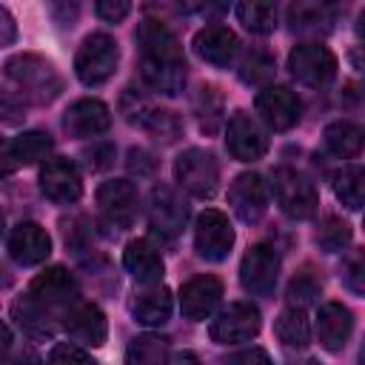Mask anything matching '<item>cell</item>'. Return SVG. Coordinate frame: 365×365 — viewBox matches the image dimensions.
I'll return each instance as SVG.
<instances>
[{
  "mask_svg": "<svg viewBox=\"0 0 365 365\" xmlns=\"http://www.w3.org/2000/svg\"><path fill=\"white\" fill-rule=\"evenodd\" d=\"M225 365H274L268 351L262 348H245V351H237L225 359Z\"/></svg>",
  "mask_w": 365,
  "mask_h": 365,
  "instance_id": "obj_41",
  "label": "cell"
},
{
  "mask_svg": "<svg viewBox=\"0 0 365 365\" xmlns=\"http://www.w3.org/2000/svg\"><path fill=\"white\" fill-rule=\"evenodd\" d=\"M288 71L297 83L322 88L336 77V57L331 54L328 46L319 43H299L288 54Z\"/></svg>",
  "mask_w": 365,
  "mask_h": 365,
  "instance_id": "obj_5",
  "label": "cell"
},
{
  "mask_svg": "<svg viewBox=\"0 0 365 365\" xmlns=\"http://www.w3.org/2000/svg\"><path fill=\"white\" fill-rule=\"evenodd\" d=\"M148 220H151V228H157L165 237H174L188 222V205L171 185L157 182L148 197Z\"/></svg>",
  "mask_w": 365,
  "mask_h": 365,
  "instance_id": "obj_14",
  "label": "cell"
},
{
  "mask_svg": "<svg viewBox=\"0 0 365 365\" xmlns=\"http://www.w3.org/2000/svg\"><path fill=\"white\" fill-rule=\"evenodd\" d=\"M334 11L328 3H294L288 9V23L294 31H328Z\"/></svg>",
  "mask_w": 365,
  "mask_h": 365,
  "instance_id": "obj_30",
  "label": "cell"
},
{
  "mask_svg": "<svg viewBox=\"0 0 365 365\" xmlns=\"http://www.w3.org/2000/svg\"><path fill=\"white\" fill-rule=\"evenodd\" d=\"M9 365H11V362H9ZM14 365H40V359H37L31 351H23V354L17 356V362H14Z\"/></svg>",
  "mask_w": 365,
  "mask_h": 365,
  "instance_id": "obj_43",
  "label": "cell"
},
{
  "mask_svg": "<svg viewBox=\"0 0 365 365\" xmlns=\"http://www.w3.org/2000/svg\"><path fill=\"white\" fill-rule=\"evenodd\" d=\"M259 311L251 302H231L228 308H222L211 325L208 334L217 345H240V342H251L259 334Z\"/></svg>",
  "mask_w": 365,
  "mask_h": 365,
  "instance_id": "obj_7",
  "label": "cell"
},
{
  "mask_svg": "<svg viewBox=\"0 0 365 365\" xmlns=\"http://www.w3.org/2000/svg\"><path fill=\"white\" fill-rule=\"evenodd\" d=\"M125 114H128L131 123H140V125H143L154 140H160V143H174V140L180 137V131H182V123H180V117H177L174 111L148 106L145 100H140V103H137L134 108H128Z\"/></svg>",
  "mask_w": 365,
  "mask_h": 365,
  "instance_id": "obj_24",
  "label": "cell"
},
{
  "mask_svg": "<svg viewBox=\"0 0 365 365\" xmlns=\"http://www.w3.org/2000/svg\"><path fill=\"white\" fill-rule=\"evenodd\" d=\"M63 328L68 331V336H74L77 342L94 345L100 348L106 342L108 325H106V314L94 305V302H74L71 308L63 311Z\"/></svg>",
  "mask_w": 365,
  "mask_h": 365,
  "instance_id": "obj_18",
  "label": "cell"
},
{
  "mask_svg": "<svg viewBox=\"0 0 365 365\" xmlns=\"http://www.w3.org/2000/svg\"><path fill=\"white\" fill-rule=\"evenodd\" d=\"M339 279L345 282L348 291L365 297V248H354V251H348L342 257Z\"/></svg>",
  "mask_w": 365,
  "mask_h": 365,
  "instance_id": "obj_35",
  "label": "cell"
},
{
  "mask_svg": "<svg viewBox=\"0 0 365 365\" xmlns=\"http://www.w3.org/2000/svg\"><path fill=\"white\" fill-rule=\"evenodd\" d=\"M120 63V48L108 34H88L74 57V71L83 86H103Z\"/></svg>",
  "mask_w": 365,
  "mask_h": 365,
  "instance_id": "obj_3",
  "label": "cell"
},
{
  "mask_svg": "<svg viewBox=\"0 0 365 365\" xmlns=\"http://www.w3.org/2000/svg\"><path fill=\"white\" fill-rule=\"evenodd\" d=\"M29 297L34 302H40L43 308H71L80 297V285L77 279L63 268V265H51L43 274H37L29 285Z\"/></svg>",
  "mask_w": 365,
  "mask_h": 365,
  "instance_id": "obj_11",
  "label": "cell"
},
{
  "mask_svg": "<svg viewBox=\"0 0 365 365\" xmlns=\"http://www.w3.org/2000/svg\"><path fill=\"white\" fill-rule=\"evenodd\" d=\"M0 26H3L0 43H3V46H11V40H14V20H11L9 9H0Z\"/></svg>",
  "mask_w": 365,
  "mask_h": 365,
  "instance_id": "obj_42",
  "label": "cell"
},
{
  "mask_svg": "<svg viewBox=\"0 0 365 365\" xmlns=\"http://www.w3.org/2000/svg\"><path fill=\"white\" fill-rule=\"evenodd\" d=\"M225 148L234 160L254 163L268 151V137L257 120H251L245 111H237L225 125Z\"/></svg>",
  "mask_w": 365,
  "mask_h": 365,
  "instance_id": "obj_12",
  "label": "cell"
},
{
  "mask_svg": "<svg viewBox=\"0 0 365 365\" xmlns=\"http://www.w3.org/2000/svg\"><path fill=\"white\" fill-rule=\"evenodd\" d=\"M356 37L365 40V9L359 11V20H356Z\"/></svg>",
  "mask_w": 365,
  "mask_h": 365,
  "instance_id": "obj_45",
  "label": "cell"
},
{
  "mask_svg": "<svg viewBox=\"0 0 365 365\" xmlns=\"http://www.w3.org/2000/svg\"><path fill=\"white\" fill-rule=\"evenodd\" d=\"M228 202L242 222H257L268 208V188L259 174L245 171L228 185Z\"/></svg>",
  "mask_w": 365,
  "mask_h": 365,
  "instance_id": "obj_16",
  "label": "cell"
},
{
  "mask_svg": "<svg viewBox=\"0 0 365 365\" xmlns=\"http://www.w3.org/2000/svg\"><path fill=\"white\" fill-rule=\"evenodd\" d=\"M14 317H17V322L26 328V331H31V334H37V336H46V334H51V322H48V314H46V308L40 305V302H34L29 294L26 297H20L17 302H14Z\"/></svg>",
  "mask_w": 365,
  "mask_h": 365,
  "instance_id": "obj_34",
  "label": "cell"
},
{
  "mask_svg": "<svg viewBox=\"0 0 365 365\" xmlns=\"http://www.w3.org/2000/svg\"><path fill=\"white\" fill-rule=\"evenodd\" d=\"M174 177H177V182L191 197L208 200V197H214L217 182H220V165H217V160L208 151H202V148H185L174 160Z\"/></svg>",
  "mask_w": 365,
  "mask_h": 365,
  "instance_id": "obj_6",
  "label": "cell"
},
{
  "mask_svg": "<svg viewBox=\"0 0 365 365\" xmlns=\"http://www.w3.org/2000/svg\"><path fill=\"white\" fill-rule=\"evenodd\" d=\"M362 222H365V220H362Z\"/></svg>",
  "mask_w": 365,
  "mask_h": 365,
  "instance_id": "obj_47",
  "label": "cell"
},
{
  "mask_svg": "<svg viewBox=\"0 0 365 365\" xmlns=\"http://www.w3.org/2000/svg\"><path fill=\"white\" fill-rule=\"evenodd\" d=\"M134 317L143 325H165L171 317V291L165 285H145L134 297Z\"/></svg>",
  "mask_w": 365,
  "mask_h": 365,
  "instance_id": "obj_25",
  "label": "cell"
},
{
  "mask_svg": "<svg viewBox=\"0 0 365 365\" xmlns=\"http://www.w3.org/2000/svg\"><path fill=\"white\" fill-rule=\"evenodd\" d=\"M48 365H97V362H94L91 354H86L80 345L57 342V345L48 351Z\"/></svg>",
  "mask_w": 365,
  "mask_h": 365,
  "instance_id": "obj_38",
  "label": "cell"
},
{
  "mask_svg": "<svg viewBox=\"0 0 365 365\" xmlns=\"http://www.w3.org/2000/svg\"><path fill=\"white\" fill-rule=\"evenodd\" d=\"M111 125V111L106 103L94 100V97H83L77 103H71L63 114V128L71 137H97Z\"/></svg>",
  "mask_w": 365,
  "mask_h": 365,
  "instance_id": "obj_20",
  "label": "cell"
},
{
  "mask_svg": "<svg viewBox=\"0 0 365 365\" xmlns=\"http://www.w3.org/2000/svg\"><path fill=\"white\" fill-rule=\"evenodd\" d=\"M222 282L214 274H197L180 288V311L191 322H202L220 305Z\"/></svg>",
  "mask_w": 365,
  "mask_h": 365,
  "instance_id": "obj_15",
  "label": "cell"
},
{
  "mask_svg": "<svg viewBox=\"0 0 365 365\" xmlns=\"http://www.w3.org/2000/svg\"><path fill=\"white\" fill-rule=\"evenodd\" d=\"M271 191H274L279 211L288 214L291 220H308V217H314V211L319 205L314 182L294 168H277L271 177Z\"/></svg>",
  "mask_w": 365,
  "mask_h": 365,
  "instance_id": "obj_4",
  "label": "cell"
},
{
  "mask_svg": "<svg viewBox=\"0 0 365 365\" xmlns=\"http://www.w3.org/2000/svg\"><path fill=\"white\" fill-rule=\"evenodd\" d=\"M274 331H277L279 342L288 348H305L311 342V325H308V317L302 308H285L277 317Z\"/></svg>",
  "mask_w": 365,
  "mask_h": 365,
  "instance_id": "obj_31",
  "label": "cell"
},
{
  "mask_svg": "<svg viewBox=\"0 0 365 365\" xmlns=\"http://www.w3.org/2000/svg\"><path fill=\"white\" fill-rule=\"evenodd\" d=\"M240 77H242L245 83H254V86L268 83V80L274 77V60H271V54H265V51H259V48L251 51V54L242 60Z\"/></svg>",
  "mask_w": 365,
  "mask_h": 365,
  "instance_id": "obj_36",
  "label": "cell"
},
{
  "mask_svg": "<svg viewBox=\"0 0 365 365\" xmlns=\"http://www.w3.org/2000/svg\"><path fill=\"white\" fill-rule=\"evenodd\" d=\"M168 365H200V362H197L194 354H180V356H174Z\"/></svg>",
  "mask_w": 365,
  "mask_h": 365,
  "instance_id": "obj_44",
  "label": "cell"
},
{
  "mask_svg": "<svg viewBox=\"0 0 365 365\" xmlns=\"http://www.w3.org/2000/svg\"><path fill=\"white\" fill-rule=\"evenodd\" d=\"M319 291H322V285H319L311 274H299V277H294L291 285H288V302H291V308H302L305 302L317 299Z\"/></svg>",
  "mask_w": 365,
  "mask_h": 365,
  "instance_id": "obj_37",
  "label": "cell"
},
{
  "mask_svg": "<svg viewBox=\"0 0 365 365\" xmlns=\"http://www.w3.org/2000/svg\"><path fill=\"white\" fill-rule=\"evenodd\" d=\"M359 365H365V342H362V351H359Z\"/></svg>",
  "mask_w": 365,
  "mask_h": 365,
  "instance_id": "obj_46",
  "label": "cell"
},
{
  "mask_svg": "<svg viewBox=\"0 0 365 365\" xmlns=\"http://www.w3.org/2000/svg\"><path fill=\"white\" fill-rule=\"evenodd\" d=\"M354 331V314L342 302H322L317 311V336L325 351H342Z\"/></svg>",
  "mask_w": 365,
  "mask_h": 365,
  "instance_id": "obj_22",
  "label": "cell"
},
{
  "mask_svg": "<svg viewBox=\"0 0 365 365\" xmlns=\"http://www.w3.org/2000/svg\"><path fill=\"white\" fill-rule=\"evenodd\" d=\"M125 365H168V339L160 334L134 336L125 348Z\"/></svg>",
  "mask_w": 365,
  "mask_h": 365,
  "instance_id": "obj_28",
  "label": "cell"
},
{
  "mask_svg": "<svg viewBox=\"0 0 365 365\" xmlns=\"http://www.w3.org/2000/svg\"><path fill=\"white\" fill-rule=\"evenodd\" d=\"M348 242H351V225H348L342 217L328 214V217L319 222L317 245H319L325 254H336V251H342Z\"/></svg>",
  "mask_w": 365,
  "mask_h": 365,
  "instance_id": "obj_33",
  "label": "cell"
},
{
  "mask_svg": "<svg viewBox=\"0 0 365 365\" xmlns=\"http://www.w3.org/2000/svg\"><path fill=\"white\" fill-rule=\"evenodd\" d=\"M97 205L108 222L128 228L137 217V188L128 180H108L97 188Z\"/></svg>",
  "mask_w": 365,
  "mask_h": 365,
  "instance_id": "obj_17",
  "label": "cell"
},
{
  "mask_svg": "<svg viewBox=\"0 0 365 365\" xmlns=\"http://www.w3.org/2000/svg\"><path fill=\"white\" fill-rule=\"evenodd\" d=\"M51 148H54V140L48 131H23L6 145V160H14L20 165H31V163L46 160Z\"/></svg>",
  "mask_w": 365,
  "mask_h": 365,
  "instance_id": "obj_26",
  "label": "cell"
},
{
  "mask_svg": "<svg viewBox=\"0 0 365 365\" xmlns=\"http://www.w3.org/2000/svg\"><path fill=\"white\" fill-rule=\"evenodd\" d=\"M123 265L140 285H160L163 279V257L148 240H131L123 251Z\"/></svg>",
  "mask_w": 365,
  "mask_h": 365,
  "instance_id": "obj_23",
  "label": "cell"
},
{
  "mask_svg": "<svg viewBox=\"0 0 365 365\" xmlns=\"http://www.w3.org/2000/svg\"><path fill=\"white\" fill-rule=\"evenodd\" d=\"M331 185H334V194L336 200L356 211L365 205V165H345L339 168L334 177H331Z\"/></svg>",
  "mask_w": 365,
  "mask_h": 365,
  "instance_id": "obj_27",
  "label": "cell"
},
{
  "mask_svg": "<svg viewBox=\"0 0 365 365\" xmlns=\"http://www.w3.org/2000/svg\"><path fill=\"white\" fill-rule=\"evenodd\" d=\"M9 254L20 265H40L51 254V240L37 222H17L9 234Z\"/></svg>",
  "mask_w": 365,
  "mask_h": 365,
  "instance_id": "obj_21",
  "label": "cell"
},
{
  "mask_svg": "<svg viewBox=\"0 0 365 365\" xmlns=\"http://www.w3.org/2000/svg\"><path fill=\"white\" fill-rule=\"evenodd\" d=\"M194 51L200 60H205L211 66H228L240 54V37L228 26L211 23L194 34Z\"/></svg>",
  "mask_w": 365,
  "mask_h": 365,
  "instance_id": "obj_19",
  "label": "cell"
},
{
  "mask_svg": "<svg viewBox=\"0 0 365 365\" xmlns=\"http://www.w3.org/2000/svg\"><path fill=\"white\" fill-rule=\"evenodd\" d=\"M137 46H140V74L148 88L174 97L185 86V60L180 40L171 34L168 26L160 20H143L137 26Z\"/></svg>",
  "mask_w": 365,
  "mask_h": 365,
  "instance_id": "obj_1",
  "label": "cell"
},
{
  "mask_svg": "<svg viewBox=\"0 0 365 365\" xmlns=\"http://www.w3.org/2000/svg\"><path fill=\"white\" fill-rule=\"evenodd\" d=\"M362 143H365L362 128L354 125V123H348V120H336V123H331V125L325 128V145H328V151H331L334 157L348 160V157L359 154Z\"/></svg>",
  "mask_w": 365,
  "mask_h": 365,
  "instance_id": "obj_29",
  "label": "cell"
},
{
  "mask_svg": "<svg viewBox=\"0 0 365 365\" xmlns=\"http://www.w3.org/2000/svg\"><path fill=\"white\" fill-rule=\"evenodd\" d=\"M94 9H97V17H100V20H106V23H120V20L131 11V3H125V0H100Z\"/></svg>",
  "mask_w": 365,
  "mask_h": 365,
  "instance_id": "obj_40",
  "label": "cell"
},
{
  "mask_svg": "<svg viewBox=\"0 0 365 365\" xmlns=\"http://www.w3.org/2000/svg\"><path fill=\"white\" fill-rule=\"evenodd\" d=\"M237 17L240 23L254 31V34H271L277 29V6L274 3H262V0H245L237 6Z\"/></svg>",
  "mask_w": 365,
  "mask_h": 365,
  "instance_id": "obj_32",
  "label": "cell"
},
{
  "mask_svg": "<svg viewBox=\"0 0 365 365\" xmlns=\"http://www.w3.org/2000/svg\"><path fill=\"white\" fill-rule=\"evenodd\" d=\"M194 245H197V254L208 262L225 259L234 245V228H231L228 217L214 208L202 211L197 220V228H194Z\"/></svg>",
  "mask_w": 365,
  "mask_h": 365,
  "instance_id": "obj_10",
  "label": "cell"
},
{
  "mask_svg": "<svg viewBox=\"0 0 365 365\" xmlns=\"http://www.w3.org/2000/svg\"><path fill=\"white\" fill-rule=\"evenodd\" d=\"M40 191L60 205L77 202L83 194V180L80 171L74 165V160L68 157H48L40 168Z\"/></svg>",
  "mask_w": 365,
  "mask_h": 365,
  "instance_id": "obj_9",
  "label": "cell"
},
{
  "mask_svg": "<svg viewBox=\"0 0 365 365\" xmlns=\"http://www.w3.org/2000/svg\"><path fill=\"white\" fill-rule=\"evenodd\" d=\"M279 279V254L274 245L257 242L245 251L240 262V282L254 297H268Z\"/></svg>",
  "mask_w": 365,
  "mask_h": 365,
  "instance_id": "obj_8",
  "label": "cell"
},
{
  "mask_svg": "<svg viewBox=\"0 0 365 365\" xmlns=\"http://www.w3.org/2000/svg\"><path fill=\"white\" fill-rule=\"evenodd\" d=\"M83 160H86V165L91 171H103V168H108L114 163V145L97 143V145H91V148L83 151Z\"/></svg>",
  "mask_w": 365,
  "mask_h": 365,
  "instance_id": "obj_39",
  "label": "cell"
},
{
  "mask_svg": "<svg viewBox=\"0 0 365 365\" xmlns=\"http://www.w3.org/2000/svg\"><path fill=\"white\" fill-rule=\"evenodd\" d=\"M254 106H257V114L262 117V123L268 128H274V131L294 128L299 123V111H302L297 94L291 88H285V86H265L257 94Z\"/></svg>",
  "mask_w": 365,
  "mask_h": 365,
  "instance_id": "obj_13",
  "label": "cell"
},
{
  "mask_svg": "<svg viewBox=\"0 0 365 365\" xmlns=\"http://www.w3.org/2000/svg\"><path fill=\"white\" fill-rule=\"evenodd\" d=\"M6 77L20 88V100H29L37 106L51 103L63 88L60 74L40 54H17L6 60Z\"/></svg>",
  "mask_w": 365,
  "mask_h": 365,
  "instance_id": "obj_2",
  "label": "cell"
}]
</instances>
